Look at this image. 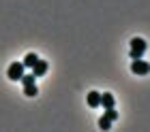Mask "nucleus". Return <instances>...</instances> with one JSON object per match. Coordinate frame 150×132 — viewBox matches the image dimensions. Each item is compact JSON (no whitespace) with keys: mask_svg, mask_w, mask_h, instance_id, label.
<instances>
[{"mask_svg":"<svg viewBox=\"0 0 150 132\" xmlns=\"http://www.w3.org/2000/svg\"><path fill=\"white\" fill-rule=\"evenodd\" d=\"M45 73H47V62L45 60H37L35 66H32V75H35V77H43Z\"/></svg>","mask_w":150,"mask_h":132,"instance_id":"4","label":"nucleus"},{"mask_svg":"<svg viewBox=\"0 0 150 132\" xmlns=\"http://www.w3.org/2000/svg\"><path fill=\"white\" fill-rule=\"evenodd\" d=\"M22 75H24V64H22V62H13V64H9V68H6V77H9L11 81H19Z\"/></svg>","mask_w":150,"mask_h":132,"instance_id":"2","label":"nucleus"},{"mask_svg":"<svg viewBox=\"0 0 150 132\" xmlns=\"http://www.w3.org/2000/svg\"><path fill=\"white\" fill-rule=\"evenodd\" d=\"M24 94L28 96V98H35V96L39 94V89H37L35 83H32V85H24Z\"/></svg>","mask_w":150,"mask_h":132,"instance_id":"8","label":"nucleus"},{"mask_svg":"<svg viewBox=\"0 0 150 132\" xmlns=\"http://www.w3.org/2000/svg\"><path fill=\"white\" fill-rule=\"evenodd\" d=\"M37 60H39V55L30 51V53H26V58H24V62H22V64H24V68H32Z\"/></svg>","mask_w":150,"mask_h":132,"instance_id":"7","label":"nucleus"},{"mask_svg":"<svg viewBox=\"0 0 150 132\" xmlns=\"http://www.w3.org/2000/svg\"><path fill=\"white\" fill-rule=\"evenodd\" d=\"M144 51H146V41L144 38H133L131 41V49H129V55H131V60H135V58H142L144 55Z\"/></svg>","mask_w":150,"mask_h":132,"instance_id":"1","label":"nucleus"},{"mask_svg":"<svg viewBox=\"0 0 150 132\" xmlns=\"http://www.w3.org/2000/svg\"><path fill=\"white\" fill-rule=\"evenodd\" d=\"M35 75H22V77H19V81L24 83V85H32V83H35Z\"/></svg>","mask_w":150,"mask_h":132,"instance_id":"10","label":"nucleus"},{"mask_svg":"<svg viewBox=\"0 0 150 132\" xmlns=\"http://www.w3.org/2000/svg\"><path fill=\"white\" fill-rule=\"evenodd\" d=\"M99 128H101V130H110V128H112V119H107L105 115H101V119H99Z\"/></svg>","mask_w":150,"mask_h":132,"instance_id":"9","label":"nucleus"},{"mask_svg":"<svg viewBox=\"0 0 150 132\" xmlns=\"http://www.w3.org/2000/svg\"><path fill=\"white\" fill-rule=\"evenodd\" d=\"M116 105V100H114V96L110 92H105V94H101V102H99V107H103V109H112Z\"/></svg>","mask_w":150,"mask_h":132,"instance_id":"5","label":"nucleus"},{"mask_svg":"<svg viewBox=\"0 0 150 132\" xmlns=\"http://www.w3.org/2000/svg\"><path fill=\"white\" fill-rule=\"evenodd\" d=\"M99 102H101V94H99V92H88V107L97 109Z\"/></svg>","mask_w":150,"mask_h":132,"instance_id":"6","label":"nucleus"},{"mask_svg":"<svg viewBox=\"0 0 150 132\" xmlns=\"http://www.w3.org/2000/svg\"><path fill=\"white\" fill-rule=\"evenodd\" d=\"M131 71H133L135 75H148L150 66H148V62H144L142 58H135L133 64H131Z\"/></svg>","mask_w":150,"mask_h":132,"instance_id":"3","label":"nucleus"},{"mask_svg":"<svg viewBox=\"0 0 150 132\" xmlns=\"http://www.w3.org/2000/svg\"><path fill=\"white\" fill-rule=\"evenodd\" d=\"M105 117H107V119H112V122H116V119H118V111H116L114 107L112 109H105Z\"/></svg>","mask_w":150,"mask_h":132,"instance_id":"11","label":"nucleus"}]
</instances>
